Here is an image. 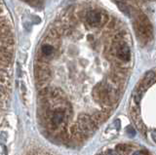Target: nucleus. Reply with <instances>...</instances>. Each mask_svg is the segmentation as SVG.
<instances>
[{"label": "nucleus", "instance_id": "nucleus-1", "mask_svg": "<svg viewBox=\"0 0 156 155\" xmlns=\"http://www.w3.org/2000/svg\"><path fill=\"white\" fill-rule=\"evenodd\" d=\"M130 115L136 129L156 143V69L146 72L134 88Z\"/></svg>", "mask_w": 156, "mask_h": 155}, {"label": "nucleus", "instance_id": "nucleus-2", "mask_svg": "<svg viewBox=\"0 0 156 155\" xmlns=\"http://www.w3.org/2000/svg\"><path fill=\"white\" fill-rule=\"evenodd\" d=\"M104 155H151L149 151L133 144H117L115 148L106 149Z\"/></svg>", "mask_w": 156, "mask_h": 155}, {"label": "nucleus", "instance_id": "nucleus-3", "mask_svg": "<svg viewBox=\"0 0 156 155\" xmlns=\"http://www.w3.org/2000/svg\"><path fill=\"white\" fill-rule=\"evenodd\" d=\"M34 75H35V80L37 82L38 87L47 83L52 78L53 75V69L50 66V64L35 62V64H34Z\"/></svg>", "mask_w": 156, "mask_h": 155}, {"label": "nucleus", "instance_id": "nucleus-4", "mask_svg": "<svg viewBox=\"0 0 156 155\" xmlns=\"http://www.w3.org/2000/svg\"><path fill=\"white\" fill-rule=\"evenodd\" d=\"M8 80H9L8 74L2 69V67L0 66V84H2V85L7 87L8 86Z\"/></svg>", "mask_w": 156, "mask_h": 155}, {"label": "nucleus", "instance_id": "nucleus-5", "mask_svg": "<svg viewBox=\"0 0 156 155\" xmlns=\"http://www.w3.org/2000/svg\"><path fill=\"white\" fill-rule=\"evenodd\" d=\"M126 1H131L136 3H152V2H156V0H126Z\"/></svg>", "mask_w": 156, "mask_h": 155}]
</instances>
